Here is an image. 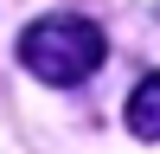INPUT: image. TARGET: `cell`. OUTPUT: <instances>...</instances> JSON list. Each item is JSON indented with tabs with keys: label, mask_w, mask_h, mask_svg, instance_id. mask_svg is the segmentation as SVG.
Segmentation results:
<instances>
[{
	"label": "cell",
	"mask_w": 160,
	"mask_h": 154,
	"mask_svg": "<svg viewBox=\"0 0 160 154\" xmlns=\"http://www.w3.org/2000/svg\"><path fill=\"white\" fill-rule=\"evenodd\" d=\"M102 58H109V45H102V32L83 13H45V19H32L26 38H19V64L38 84H51V90L83 84Z\"/></svg>",
	"instance_id": "6da1fadb"
},
{
	"label": "cell",
	"mask_w": 160,
	"mask_h": 154,
	"mask_svg": "<svg viewBox=\"0 0 160 154\" xmlns=\"http://www.w3.org/2000/svg\"><path fill=\"white\" fill-rule=\"evenodd\" d=\"M128 128H135L141 141H160V71L135 84V96H128Z\"/></svg>",
	"instance_id": "7a4b0ae2"
}]
</instances>
